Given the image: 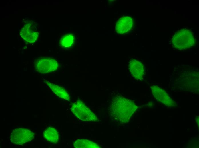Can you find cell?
<instances>
[{
  "label": "cell",
  "mask_w": 199,
  "mask_h": 148,
  "mask_svg": "<svg viewBox=\"0 0 199 148\" xmlns=\"http://www.w3.org/2000/svg\"><path fill=\"white\" fill-rule=\"evenodd\" d=\"M173 47L179 50L189 49L194 46L196 43L193 33L187 28L181 29L176 32L171 40Z\"/></svg>",
  "instance_id": "cell-1"
},
{
  "label": "cell",
  "mask_w": 199,
  "mask_h": 148,
  "mask_svg": "<svg viewBox=\"0 0 199 148\" xmlns=\"http://www.w3.org/2000/svg\"><path fill=\"white\" fill-rule=\"evenodd\" d=\"M111 110H122L127 119L130 118L137 108L135 104L132 100L123 96L116 97L112 101ZM128 120V119H127Z\"/></svg>",
  "instance_id": "cell-2"
},
{
  "label": "cell",
  "mask_w": 199,
  "mask_h": 148,
  "mask_svg": "<svg viewBox=\"0 0 199 148\" xmlns=\"http://www.w3.org/2000/svg\"><path fill=\"white\" fill-rule=\"evenodd\" d=\"M71 110L75 116L82 121H96L98 120L95 114L80 100L73 103Z\"/></svg>",
  "instance_id": "cell-3"
},
{
  "label": "cell",
  "mask_w": 199,
  "mask_h": 148,
  "mask_svg": "<svg viewBox=\"0 0 199 148\" xmlns=\"http://www.w3.org/2000/svg\"><path fill=\"white\" fill-rule=\"evenodd\" d=\"M33 133L30 130L19 128L14 129L10 135V141L14 144L22 145L31 141L34 138Z\"/></svg>",
  "instance_id": "cell-4"
},
{
  "label": "cell",
  "mask_w": 199,
  "mask_h": 148,
  "mask_svg": "<svg viewBox=\"0 0 199 148\" xmlns=\"http://www.w3.org/2000/svg\"><path fill=\"white\" fill-rule=\"evenodd\" d=\"M34 65L36 71L42 74L55 71L58 67L57 61L54 59L50 58H39L35 61Z\"/></svg>",
  "instance_id": "cell-5"
},
{
  "label": "cell",
  "mask_w": 199,
  "mask_h": 148,
  "mask_svg": "<svg viewBox=\"0 0 199 148\" xmlns=\"http://www.w3.org/2000/svg\"><path fill=\"white\" fill-rule=\"evenodd\" d=\"M20 35L25 41L29 43H33L36 42L39 32L35 23L33 21L27 22L21 30Z\"/></svg>",
  "instance_id": "cell-6"
},
{
  "label": "cell",
  "mask_w": 199,
  "mask_h": 148,
  "mask_svg": "<svg viewBox=\"0 0 199 148\" xmlns=\"http://www.w3.org/2000/svg\"><path fill=\"white\" fill-rule=\"evenodd\" d=\"M151 89L153 96L157 101L168 107L176 106V102L163 89L156 85L151 86Z\"/></svg>",
  "instance_id": "cell-7"
},
{
  "label": "cell",
  "mask_w": 199,
  "mask_h": 148,
  "mask_svg": "<svg viewBox=\"0 0 199 148\" xmlns=\"http://www.w3.org/2000/svg\"><path fill=\"white\" fill-rule=\"evenodd\" d=\"M129 71L132 77L137 80H141L144 79V67L140 61L132 59L128 62Z\"/></svg>",
  "instance_id": "cell-8"
},
{
  "label": "cell",
  "mask_w": 199,
  "mask_h": 148,
  "mask_svg": "<svg viewBox=\"0 0 199 148\" xmlns=\"http://www.w3.org/2000/svg\"><path fill=\"white\" fill-rule=\"evenodd\" d=\"M133 26V19L130 17L125 16L120 18L115 25V31L118 34H126L130 31Z\"/></svg>",
  "instance_id": "cell-9"
},
{
  "label": "cell",
  "mask_w": 199,
  "mask_h": 148,
  "mask_svg": "<svg viewBox=\"0 0 199 148\" xmlns=\"http://www.w3.org/2000/svg\"><path fill=\"white\" fill-rule=\"evenodd\" d=\"M44 81L52 91L59 97L67 101L70 100V97L69 93L64 88L49 81Z\"/></svg>",
  "instance_id": "cell-10"
},
{
  "label": "cell",
  "mask_w": 199,
  "mask_h": 148,
  "mask_svg": "<svg viewBox=\"0 0 199 148\" xmlns=\"http://www.w3.org/2000/svg\"><path fill=\"white\" fill-rule=\"evenodd\" d=\"M43 136L46 140L51 143H56L59 141V133L56 129L52 127H47L45 130Z\"/></svg>",
  "instance_id": "cell-11"
},
{
  "label": "cell",
  "mask_w": 199,
  "mask_h": 148,
  "mask_svg": "<svg viewBox=\"0 0 199 148\" xmlns=\"http://www.w3.org/2000/svg\"><path fill=\"white\" fill-rule=\"evenodd\" d=\"M75 148H98L100 146L92 141L86 139H78L73 143Z\"/></svg>",
  "instance_id": "cell-12"
},
{
  "label": "cell",
  "mask_w": 199,
  "mask_h": 148,
  "mask_svg": "<svg viewBox=\"0 0 199 148\" xmlns=\"http://www.w3.org/2000/svg\"><path fill=\"white\" fill-rule=\"evenodd\" d=\"M74 41V37L73 35L67 34L61 37L60 41V44L64 48H69L72 45Z\"/></svg>",
  "instance_id": "cell-13"
}]
</instances>
